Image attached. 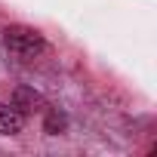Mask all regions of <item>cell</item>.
<instances>
[{"label":"cell","mask_w":157,"mask_h":157,"mask_svg":"<svg viewBox=\"0 0 157 157\" xmlns=\"http://www.w3.org/2000/svg\"><path fill=\"white\" fill-rule=\"evenodd\" d=\"M3 46L16 56V59H37L46 49V40L40 31L25 28V25H10L3 31Z\"/></svg>","instance_id":"1"},{"label":"cell","mask_w":157,"mask_h":157,"mask_svg":"<svg viewBox=\"0 0 157 157\" xmlns=\"http://www.w3.org/2000/svg\"><path fill=\"white\" fill-rule=\"evenodd\" d=\"M22 126H25V114L16 105L0 102V136H16L22 132Z\"/></svg>","instance_id":"2"},{"label":"cell","mask_w":157,"mask_h":157,"mask_svg":"<svg viewBox=\"0 0 157 157\" xmlns=\"http://www.w3.org/2000/svg\"><path fill=\"white\" fill-rule=\"evenodd\" d=\"M13 105H16V108L25 114V111H34V108H40V105H43V99H40L34 90H25V86H22V90H16V96H13Z\"/></svg>","instance_id":"3"},{"label":"cell","mask_w":157,"mask_h":157,"mask_svg":"<svg viewBox=\"0 0 157 157\" xmlns=\"http://www.w3.org/2000/svg\"><path fill=\"white\" fill-rule=\"evenodd\" d=\"M62 129H65V117H62L59 111H49V114H46V132H49V136H59Z\"/></svg>","instance_id":"4"}]
</instances>
